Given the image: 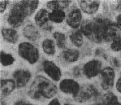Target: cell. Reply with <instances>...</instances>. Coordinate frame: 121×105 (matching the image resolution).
I'll list each match as a JSON object with an SVG mask.
<instances>
[{
	"mask_svg": "<svg viewBox=\"0 0 121 105\" xmlns=\"http://www.w3.org/2000/svg\"><path fill=\"white\" fill-rule=\"evenodd\" d=\"M57 92V87L52 82L46 78L39 76L32 83L28 95L30 98L38 99L42 96L44 98H52Z\"/></svg>",
	"mask_w": 121,
	"mask_h": 105,
	"instance_id": "6da1fadb",
	"label": "cell"
},
{
	"mask_svg": "<svg viewBox=\"0 0 121 105\" xmlns=\"http://www.w3.org/2000/svg\"><path fill=\"white\" fill-rule=\"evenodd\" d=\"M102 27L97 18L93 20H85L83 22L80 31L91 41L96 43L102 41Z\"/></svg>",
	"mask_w": 121,
	"mask_h": 105,
	"instance_id": "7a4b0ae2",
	"label": "cell"
},
{
	"mask_svg": "<svg viewBox=\"0 0 121 105\" xmlns=\"http://www.w3.org/2000/svg\"><path fill=\"white\" fill-rule=\"evenodd\" d=\"M102 27V38L106 41H114L121 38L119 26L105 18H98Z\"/></svg>",
	"mask_w": 121,
	"mask_h": 105,
	"instance_id": "3957f363",
	"label": "cell"
},
{
	"mask_svg": "<svg viewBox=\"0 0 121 105\" xmlns=\"http://www.w3.org/2000/svg\"><path fill=\"white\" fill-rule=\"evenodd\" d=\"M18 53L21 57L30 64L36 63L39 59V52L37 48L28 42H23L19 44Z\"/></svg>",
	"mask_w": 121,
	"mask_h": 105,
	"instance_id": "277c9868",
	"label": "cell"
},
{
	"mask_svg": "<svg viewBox=\"0 0 121 105\" xmlns=\"http://www.w3.org/2000/svg\"><path fill=\"white\" fill-rule=\"evenodd\" d=\"M98 96V92L94 86L85 84L80 87L77 94L73 96L77 102L84 103L94 100Z\"/></svg>",
	"mask_w": 121,
	"mask_h": 105,
	"instance_id": "5b68a950",
	"label": "cell"
},
{
	"mask_svg": "<svg viewBox=\"0 0 121 105\" xmlns=\"http://www.w3.org/2000/svg\"><path fill=\"white\" fill-rule=\"evenodd\" d=\"M27 16L19 3L14 5L7 19L9 24L13 28L20 26Z\"/></svg>",
	"mask_w": 121,
	"mask_h": 105,
	"instance_id": "8992f818",
	"label": "cell"
},
{
	"mask_svg": "<svg viewBox=\"0 0 121 105\" xmlns=\"http://www.w3.org/2000/svg\"><path fill=\"white\" fill-rule=\"evenodd\" d=\"M101 79V87L103 90H109L114 85L115 74L114 70L111 67L104 68L100 74Z\"/></svg>",
	"mask_w": 121,
	"mask_h": 105,
	"instance_id": "52a82bcc",
	"label": "cell"
},
{
	"mask_svg": "<svg viewBox=\"0 0 121 105\" xmlns=\"http://www.w3.org/2000/svg\"><path fill=\"white\" fill-rule=\"evenodd\" d=\"M101 63L97 60L89 61L85 64L83 67V72L89 79L98 75L101 68Z\"/></svg>",
	"mask_w": 121,
	"mask_h": 105,
	"instance_id": "ba28073f",
	"label": "cell"
},
{
	"mask_svg": "<svg viewBox=\"0 0 121 105\" xmlns=\"http://www.w3.org/2000/svg\"><path fill=\"white\" fill-rule=\"evenodd\" d=\"M43 69L46 74L56 81L60 80L61 72L60 68L51 61L46 60L43 63Z\"/></svg>",
	"mask_w": 121,
	"mask_h": 105,
	"instance_id": "9c48e42d",
	"label": "cell"
},
{
	"mask_svg": "<svg viewBox=\"0 0 121 105\" xmlns=\"http://www.w3.org/2000/svg\"><path fill=\"white\" fill-rule=\"evenodd\" d=\"M59 88L63 93L75 96L80 88L78 83L71 79H65L60 82Z\"/></svg>",
	"mask_w": 121,
	"mask_h": 105,
	"instance_id": "30bf717a",
	"label": "cell"
},
{
	"mask_svg": "<svg viewBox=\"0 0 121 105\" xmlns=\"http://www.w3.org/2000/svg\"><path fill=\"white\" fill-rule=\"evenodd\" d=\"M16 87L21 88L24 87L28 83L31 77L30 72L25 70L16 71L13 74Z\"/></svg>",
	"mask_w": 121,
	"mask_h": 105,
	"instance_id": "8fae6325",
	"label": "cell"
},
{
	"mask_svg": "<svg viewBox=\"0 0 121 105\" xmlns=\"http://www.w3.org/2000/svg\"><path fill=\"white\" fill-rule=\"evenodd\" d=\"M82 19L81 12L79 9L72 10L68 14L66 18V22L73 29L79 28Z\"/></svg>",
	"mask_w": 121,
	"mask_h": 105,
	"instance_id": "7c38bea8",
	"label": "cell"
},
{
	"mask_svg": "<svg viewBox=\"0 0 121 105\" xmlns=\"http://www.w3.org/2000/svg\"><path fill=\"white\" fill-rule=\"evenodd\" d=\"M81 9L88 14H92L96 12L99 8L100 1L98 0H81L79 2Z\"/></svg>",
	"mask_w": 121,
	"mask_h": 105,
	"instance_id": "4fadbf2b",
	"label": "cell"
},
{
	"mask_svg": "<svg viewBox=\"0 0 121 105\" xmlns=\"http://www.w3.org/2000/svg\"><path fill=\"white\" fill-rule=\"evenodd\" d=\"M50 13L47 10L42 9L38 12L35 17L36 24L40 27L47 31L51 30L48 28L46 24L50 20L49 15Z\"/></svg>",
	"mask_w": 121,
	"mask_h": 105,
	"instance_id": "5bb4252c",
	"label": "cell"
},
{
	"mask_svg": "<svg viewBox=\"0 0 121 105\" xmlns=\"http://www.w3.org/2000/svg\"><path fill=\"white\" fill-rule=\"evenodd\" d=\"M16 87L15 82L11 79L3 80L1 81V98L9 96Z\"/></svg>",
	"mask_w": 121,
	"mask_h": 105,
	"instance_id": "9a60e30c",
	"label": "cell"
},
{
	"mask_svg": "<svg viewBox=\"0 0 121 105\" xmlns=\"http://www.w3.org/2000/svg\"><path fill=\"white\" fill-rule=\"evenodd\" d=\"M23 34L25 37L31 41H36L39 36L37 28L32 24L26 26L23 30Z\"/></svg>",
	"mask_w": 121,
	"mask_h": 105,
	"instance_id": "2e32d148",
	"label": "cell"
},
{
	"mask_svg": "<svg viewBox=\"0 0 121 105\" xmlns=\"http://www.w3.org/2000/svg\"><path fill=\"white\" fill-rule=\"evenodd\" d=\"M27 16L32 15L37 8L39 1L38 0H23L19 2Z\"/></svg>",
	"mask_w": 121,
	"mask_h": 105,
	"instance_id": "e0dca14e",
	"label": "cell"
},
{
	"mask_svg": "<svg viewBox=\"0 0 121 105\" xmlns=\"http://www.w3.org/2000/svg\"><path fill=\"white\" fill-rule=\"evenodd\" d=\"M2 35L5 41L15 44L18 41L19 35L16 31L11 28H4L2 30Z\"/></svg>",
	"mask_w": 121,
	"mask_h": 105,
	"instance_id": "ac0fdd59",
	"label": "cell"
},
{
	"mask_svg": "<svg viewBox=\"0 0 121 105\" xmlns=\"http://www.w3.org/2000/svg\"><path fill=\"white\" fill-rule=\"evenodd\" d=\"M60 55L67 62L73 63L78 60L80 56V53L75 49H68L63 51Z\"/></svg>",
	"mask_w": 121,
	"mask_h": 105,
	"instance_id": "d6986e66",
	"label": "cell"
},
{
	"mask_svg": "<svg viewBox=\"0 0 121 105\" xmlns=\"http://www.w3.org/2000/svg\"><path fill=\"white\" fill-rule=\"evenodd\" d=\"M71 0H52L47 3V7L54 11L62 10L68 7L72 3Z\"/></svg>",
	"mask_w": 121,
	"mask_h": 105,
	"instance_id": "ffe728a7",
	"label": "cell"
},
{
	"mask_svg": "<svg viewBox=\"0 0 121 105\" xmlns=\"http://www.w3.org/2000/svg\"><path fill=\"white\" fill-rule=\"evenodd\" d=\"M69 36L72 43L77 47H81L83 44V38L80 31L78 30L72 31L69 33Z\"/></svg>",
	"mask_w": 121,
	"mask_h": 105,
	"instance_id": "44dd1931",
	"label": "cell"
},
{
	"mask_svg": "<svg viewBox=\"0 0 121 105\" xmlns=\"http://www.w3.org/2000/svg\"><path fill=\"white\" fill-rule=\"evenodd\" d=\"M66 17L65 13L62 10H56L50 13V20L56 23H61Z\"/></svg>",
	"mask_w": 121,
	"mask_h": 105,
	"instance_id": "7402d4cb",
	"label": "cell"
},
{
	"mask_svg": "<svg viewBox=\"0 0 121 105\" xmlns=\"http://www.w3.org/2000/svg\"><path fill=\"white\" fill-rule=\"evenodd\" d=\"M43 50L46 53L49 55H53L56 52L55 44L52 40L47 39L42 43Z\"/></svg>",
	"mask_w": 121,
	"mask_h": 105,
	"instance_id": "603a6c76",
	"label": "cell"
},
{
	"mask_svg": "<svg viewBox=\"0 0 121 105\" xmlns=\"http://www.w3.org/2000/svg\"><path fill=\"white\" fill-rule=\"evenodd\" d=\"M54 39L56 44L60 48H64L66 47V37L64 34L59 32H55L53 34Z\"/></svg>",
	"mask_w": 121,
	"mask_h": 105,
	"instance_id": "cb8c5ba5",
	"label": "cell"
},
{
	"mask_svg": "<svg viewBox=\"0 0 121 105\" xmlns=\"http://www.w3.org/2000/svg\"><path fill=\"white\" fill-rule=\"evenodd\" d=\"M15 61V58L11 54L6 53L4 51L0 52V62L4 66L12 64Z\"/></svg>",
	"mask_w": 121,
	"mask_h": 105,
	"instance_id": "d4e9b609",
	"label": "cell"
},
{
	"mask_svg": "<svg viewBox=\"0 0 121 105\" xmlns=\"http://www.w3.org/2000/svg\"><path fill=\"white\" fill-rule=\"evenodd\" d=\"M117 101V98L112 93H108L103 97V103L104 105H110L113 103Z\"/></svg>",
	"mask_w": 121,
	"mask_h": 105,
	"instance_id": "484cf974",
	"label": "cell"
},
{
	"mask_svg": "<svg viewBox=\"0 0 121 105\" xmlns=\"http://www.w3.org/2000/svg\"><path fill=\"white\" fill-rule=\"evenodd\" d=\"M111 48L115 51L121 50V38L113 41L111 45Z\"/></svg>",
	"mask_w": 121,
	"mask_h": 105,
	"instance_id": "4316f807",
	"label": "cell"
},
{
	"mask_svg": "<svg viewBox=\"0 0 121 105\" xmlns=\"http://www.w3.org/2000/svg\"><path fill=\"white\" fill-rule=\"evenodd\" d=\"M112 65L116 68H120L121 66V62L116 57H112L110 60Z\"/></svg>",
	"mask_w": 121,
	"mask_h": 105,
	"instance_id": "83f0119b",
	"label": "cell"
},
{
	"mask_svg": "<svg viewBox=\"0 0 121 105\" xmlns=\"http://www.w3.org/2000/svg\"><path fill=\"white\" fill-rule=\"evenodd\" d=\"M8 2L7 1H1L0 2V12L1 13L4 12L7 6Z\"/></svg>",
	"mask_w": 121,
	"mask_h": 105,
	"instance_id": "f1b7e54d",
	"label": "cell"
},
{
	"mask_svg": "<svg viewBox=\"0 0 121 105\" xmlns=\"http://www.w3.org/2000/svg\"><path fill=\"white\" fill-rule=\"evenodd\" d=\"M116 88L117 91L121 93V73L116 84Z\"/></svg>",
	"mask_w": 121,
	"mask_h": 105,
	"instance_id": "f546056e",
	"label": "cell"
},
{
	"mask_svg": "<svg viewBox=\"0 0 121 105\" xmlns=\"http://www.w3.org/2000/svg\"><path fill=\"white\" fill-rule=\"evenodd\" d=\"M48 105H60V104L59 103V101L57 99H55L49 103Z\"/></svg>",
	"mask_w": 121,
	"mask_h": 105,
	"instance_id": "4dcf8cb0",
	"label": "cell"
},
{
	"mask_svg": "<svg viewBox=\"0 0 121 105\" xmlns=\"http://www.w3.org/2000/svg\"><path fill=\"white\" fill-rule=\"evenodd\" d=\"M116 21H117V24H118L119 26L121 27V14L117 16L116 18Z\"/></svg>",
	"mask_w": 121,
	"mask_h": 105,
	"instance_id": "1f68e13d",
	"label": "cell"
},
{
	"mask_svg": "<svg viewBox=\"0 0 121 105\" xmlns=\"http://www.w3.org/2000/svg\"><path fill=\"white\" fill-rule=\"evenodd\" d=\"M15 105H34L32 104H26V103L22 102V101H19Z\"/></svg>",
	"mask_w": 121,
	"mask_h": 105,
	"instance_id": "d6a6232c",
	"label": "cell"
},
{
	"mask_svg": "<svg viewBox=\"0 0 121 105\" xmlns=\"http://www.w3.org/2000/svg\"><path fill=\"white\" fill-rule=\"evenodd\" d=\"M117 11L121 12V1L118 4L117 6V8H116Z\"/></svg>",
	"mask_w": 121,
	"mask_h": 105,
	"instance_id": "836d02e7",
	"label": "cell"
},
{
	"mask_svg": "<svg viewBox=\"0 0 121 105\" xmlns=\"http://www.w3.org/2000/svg\"><path fill=\"white\" fill-rule=\"evenodd\" d=\"M121 105V104H120V103H119L118 102V101H116V102L113 103V104H112L111 105Z\"/></svg>",
	"mask_w": 121,
	"mask_h": 105,
	"instance_id": "e575fe53",
	"label": "cell"
},
{
	"mask_svg": "<svg viewBox=\"0 0 121 105\" xmlns=\"http://www.w3.org/2000/svg\"><path fill=\"white\" fill-rule=\"evenodd\" d=\"M96 105H104L103 104H100V103H99V104H97Z\"/></svg>",
	"mask_w": 121,
	"mask_h": 105,
	"instance_id": "d590c367",
	"label": "cell"
},
{
	"mask_svg": "<svg viewBox=\"0 0 121 105\" xmlns=\"http://www.w3.org/2000/svg\"><path fill=\"white\" fill-rule=\"evenodd\" d=\"M64 105H71V104H65Z\"/></svg>",
	"mask_w": 121,
	"mask_h": 105,
	"instance_id": "8d00e7d4",
	"label": "cell"
}]
</instances>
